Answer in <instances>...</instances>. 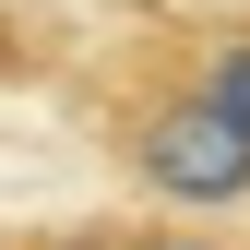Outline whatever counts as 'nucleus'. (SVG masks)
Returning <instances> with one entry per match:
<instances>
[{
	"instance_id": "1",
	"label": "nucleus",
	"mask_w": 250,
	"mask_h": 250,
	"mask_svg": "<svg viewBox=\"0 0 250 250\" xmlns=\"http://www.w3.org/2000/svg\"><path fill=\"white\" fill-rule=\"evenodd\" d=\"M131 167H143V191H167V203H191V214L250 203V143L191 96V83H179V96H155V107L131 119Z\"/></svg>"
},
{
	"instance_id": "3",
	"label": "nucleus",
	"mask_w": 250,
	"mask_h": 250,
	"mask_svg": "<svg viewBox=\"0 0 250 250\" xmlns=\"http://www.w3.org/2000/svg\"><path fill=\"white\" fill-rule=\"evenodd\" d=\"M48 250H119V238H48Z\"/></svg>"
},
{
	"instance_id": "2",
	"label": "nucleus",
	"mask_w": 250,
	"mask_h": 250,
	"mask_svg": "<svg viewBox=\"0 0 250 250\" xmlns=\"http://www.w3.org/2000/svg\"><path fill=\"white\" fill-rule=\"evenodd\" d=\"M191 96H203V107L227 119L238 143H250V36H214V48L191 60Z\"/></svg>"
},
{
	"instance_id": "4",
	"label": "nucleus",
	"mask_w": 250,
	"mask_h": 250,
	"mask_svg": "<svg viewBox=\"0 0 250 250\" xmlns=\"http://www.w3.org/2000/svg\"><path fill=\"white\" fill-rule=\"evenodd\" d=\"M143 250H214V238H143Z\"/></svg>"
}]
</instances>
